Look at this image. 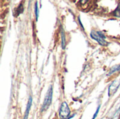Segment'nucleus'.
I'll return each instance as SVG.
<instances>
[{
  "label": "nucleus",
  "mask_w": 120,
  "mask_h": 119,
  "mask_svg": "<svg viewBox=\"0 0 120 119\" xmlns=\"http://www.w3.org/2000/svg\"><path fill=\"white\" fill-rule=\"evenodd\" d=\"M91 37L96 40V41H98V43L101 45V46H106L108 43H107V41L105 40V36L104 35V34L102 32H100V31H95V30H92L91 34Z\"/></svg>",
  "instance_id": "obj_1"
},
{
  "label": "nucleus",
  "mask_w": 120,
  "mask_h": 119,
  "mask_svg": "<svg viewBox=\"0 0 120 119\" xmlns=\"http://www.w3.org/2000/svg\"><path fill=\"white\" fill-rule=\"evenodd\" d=\"M52 97H53V88L52 86H51L49 90H47V93L44 97V100L41 107V112L46 111L50 107L52 102Z\"/></svg>",
  "instance_id": "obj_2"
},
{
  "label": "nucleus",
  "mask_w": 120,
  "mask_h": 119,
  "mask_svg": "<svg viewBox=\"0 0 120 119\" xmlns=\"http://www.w3.org/2000/svg\"><path fill=\"white\" fill-rule=\"evenodd\" d=\"M59 117L60 119H68L70 115V109L66 102H63L59 109Z\"/></svg>",
  "instance_id": "obj_3"
},
{
  "label": "nucleus",
  "mask_w": 120,
  "mask_h": 119,
  "mask_svg": "<svg viewBox=\"0 0 120 119\" xmlns=\"http://www.w3.org/2000/svg\"><path fill=\"white\" fill-rule=\"evenodd\" d=\"M120 86V80L116 79L109 86L108 88V96L111 97L113 96L116 92L117 91V90L119 89Z\"/></svg>",
  "instance_id": "obj_4"
},
{
  "label": "nucleus",
  "mask_w": 120,
  "mask_h": 119,
  "mask_svg": "<svg viewBox=\"0 0 120 119\" xmlns=\"http://www.w3.org/2000/svg\"><path fill=\"white\" fill-rule=\"evenodd\" d=\"M32 97H29L28 102H27V107H26V110H25V114H24L23 119H28V115H29V113H30V107H31V106H32Z\"/></svg>",
  "instance_id": "obj_5"
},
{
  "label": "nucleus",
  "mask_w": 120,
  "mask_h": 119,
  "mask_svg": "<svg viewBox=\"0 0 120 119\" xmlns=\"http://www.w3.org/2000/svg\"><path fill=\"white\" fill-rule=\"evenodd\" d=\"M60 34H61V46H62V48L65 49V46H66V39H65V35L63 28V27L61 25H60Z\"/></svg>",
  "instance_id": "obj_6"
},
{
  "label": "nucleus",
  "mask_w": 120,
  "mask_h": 119,
  "mask_svg": "<svg viewBox=\"0 0 120 119\" xmlns=\"http://www.w3.org/2000/svg\"><path fill=\"white\" fill-rule=\"evenodd\" d=\"M24 11V7H23V4L22 3H20L19 4V6H18V8L15 9V12L14 13L15 16H18L20 14L22 13Z\"/></svg>",
  "instance_id": "obj_7"
},
{
  "label": "nucleus",
  "mask_w": 120,
  "mask_h": 119,
  "mask_svg": "<svg viewBox=\"0 0 120 119\" xmlns=\"http://www.w3.org/2000/svg\"><path fill=\"white\" fill-rule=\"evenodd\" d=\"M113 15L117 18H120V4L118 5L117 8L113 11Z\"/></svg>",
  "instance_id": "obj_8"
},
{
  "label": "nucleus",
  "mask_w": 120,
  "mask_h": 119,
  "mask_svg": "<svg viewBox=\"0 0 120 119\" xmlns=\"http://www.w3.org/2000/svg\"><path fill=\"white\" fill-rule=\"evenodd\" d=\"M34 12H35V15H36V20L37 21L38 17H39V8H38L37 2L35 3V6H34Z\"/></svg>",
  "instance_id": "obj_9"
},
{
  "label": "nucleus",
  "mask_w": 120,
  "mask_h": 119,
  "mask_svg": "<svg viewBox=\"0 0 120 119\" xmlns=\"http://www.w3.org/2000/svg\"><path fill=\"white\" fill-rule=\"evenodd\" d=\"M100 109H101V105H99V106L98 107V108H97V109H96V112H95V114H94V116H93L92 119H95L96 117H97V116H98V112H99Z\"/></svg>",
  "instance_id": "obj_10"
},
{
  "label": "nucleus",
  "mask_w": 120,
  "mask_h": 119,
  "mask_svg": "<svg viewBox=\"0 0 120 119\" xmlns=\"http://www.w3.org/2000/svg\"><path fill=\"white\" fill-rule=\"evenodd\" d=\"M78 21H79V24H80V25H81V27H82V29H83V31H84V26H83V25H82V22H81L80 17H78Z\"/></svg>",
  "instance_id": "obj_11"
},
{
  "label": "nucleus",
  "mask_w": 120,
  "mask_h": 119,
  "mask_svg": "<svg viewBox=\"0 0 120 119\" xmlns=\"http://www.w3.org/2000/svg\"><path fill=\"white\" fill-rule=\"evenodd\" d=\"M120 112V107H119V109H117V111L116 112V113H115V114H117V113H119Z\"/></svg>",
  "instance_id": "obj_12"
},
{
  "label": "nucleus",
  "mask_w": 120,
  "mask_h": 119,
  "mask_svg": "<svg viewBox=\"0 0 120 119\" xmlns=\"http://www.w3.org/2000/svg\"><path fill=\"white\" fill-rule=\"evenodd\" d=\"M75 116V114H73V115H72V116H70V117H69V118H68V119H72V118H73V117H74V116Z\"/></svg>",
  "instance_id": "obj_13"
},
{
  "label": "nucleus",
  "mask_w": 120,
  "mask_h": 119,
  "mask_svg": "<svg viewBox=\"0 0 120 119\" xmlns=\"http://www.w3.org/2000/svg\"><path fill=\"white\" fill-rule=\"evenodd\" d=\"M113 119V118H112V119Z\"/></svg>",
  "instance_id": "obj_14"
}]
</instances>
